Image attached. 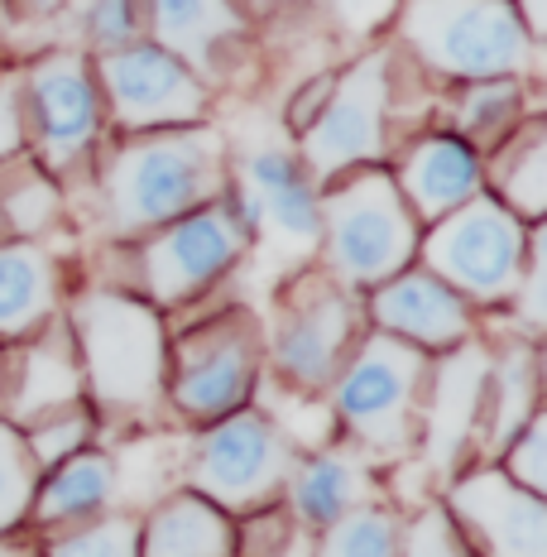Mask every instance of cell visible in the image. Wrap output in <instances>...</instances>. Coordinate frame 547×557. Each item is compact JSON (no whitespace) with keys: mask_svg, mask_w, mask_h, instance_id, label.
I'll return each mask as SVG.
<instances>
[{"mask_svg":"<svg viewBox=\"0 0 547 557\" xmlns=\"http://www.w3.org/2000/svg\"><path fill=\"white\" fill-rule=\"evenodd\" d=\"M107 240H135L231 197V139L212 121L125 135L97 173Z\"/></svg>","mask_w":547,"mask_h":557,"instance_id":"1","label":"cell"},{"mask_svg":"<svg viewBox=\"0 0 547 557\" xmlns=\"http://www.w3.org/2000/svg\"><path fill=\"white\" fill-rule=\"evenodd\" d=\"M63 322L73 332L83 389L97 423H139L164 404L169 332L154 304L121 284L67 288Z\"/></svg>","mask_w":547,"mask_h":557,"instance_id":"2","label":"cell"},{"mask_svg":"<svg viewBox=\"0 0 547 557\" xmlns=\"http://www.w3.org/2000/svg\"><path fill=\"white\" fill-rule=\"evenodd\" d=\"M433 356L370 327L336 370L327 389L332 428L365 461H403L418 451L423 423V385Z\"/></svg>","mask_w":547,"mask_h":557,"instance_id":"3","label":"cell"},{"mask_svg":"<svg viewBox=\"0 0 547 557\" xmlns=\"http://www.w3.org/2000/svg\"><path fill=\"white\" fill-rule=\"evenodd\" d=\"M394 20L403 53L447 83L543 73V39L523 29L514 0H399Z\"/></svg>","mask_w":547,"mask_h":557,"instance_id":"4","label":"cell"},{"mask_svg":"<svg viewBox=\"0 0 547 557\" xmlns=\"http://www.w3.org/2000/svg\"><path fill=\"white\" fill-rule=\"evenodd\" d=\"M418 216L403 202L389 164H360L322 183L318 264L351 294H370L418 260Z\"/></svg>","mask_w":547,"mask_h":557,"instance_id":"5","label":"cell"},{"mask_svg":"<svg viewBox=\"0 0 547 557\" xmlns=\"http://www.w3.org/2000/svg\"><path fill=\"white\" fill-rule=\"evenodd\" d=\"M365 332V298L336 284L322 264H308L274 288V312L264 322V366L288 394L318 399L332 389L336 370Z\"/></svg>","mask_w":547,"mask_h":557,"instance_id":"6","label":"cell"},{"mask_svg":"<svg viewBox=\"0 0 547 557\" xmlns=\"http://www.w3.org/2000/svg\"><path fill=\"white\" fill-rule=\"evenodd\" d=\"M264 375V318L246 304H226L169 342L164 399L192 428L254 404Z\"/></svg>","mask_w":547,"mask_h":557,"instance_id":"7","label":"cell"},{"mask_svg":"<svg viewBox=\"0 0 547 557\" xmlns=\"http://www.w3.org/2000/svg\"><path fill=\"white\" fill-rule=\"evenodd\" d=\"M538 231L543 226L519 222L490 193H475L465 207L423 226L418 264L437 274L447 288H457L471 308H505L519 288L523 260H529Z\"/></svg>","mask_w":547,"mask_h":557,"instance_id":"8","label":"cell"},{"mask_svg":"<svg viewBox=\"0 0 547 557\" xmlns=\"http://www.w3.org/2000/svg\"><path fill=\"white\" fill-rule=\"evenodd\" d=\"M121 246L130 255V270L139 278V298L164 312L197 304L207 288H216L246 260L254 236L246 216H240L236 197H216V202L197 207L178 222L149 231V236L121 240Z\"/></svg>","mask_w":547,"mask_h":557,"instance_id":"9","label":"cell"},{"mask_svg":"<svg viewBox=\"0 0 547 557\" xmlns=\"http://www.w3.org/2000/svg\"><path fill=\"white\" fill-rule=\"evenodd\" d=\"M294 461L298 447L274 423V413L246 404V409L197 428L188 457H183V485L202 500H212L216 509H226L231 519H240L284 495Z\"/></svg>","mask_w":547,"mask_h":557,"instance_id":"10","label":"cell"},{"mask_svg":"<svg viewBox=\"0 0 547 557\" xmlns=\"http://www.w3.org/2000/svg\"><path fill=\"white\" fill-rule=\"evenodd\" d=\"M29 154L63 188L87 159H97L107 135V101H101L91 58L77 49H49L20 73Z\"/></svg>","mask_w":547,"mask_h":557,"instance_id":"11","label":"cell"},{"mask_svg":"<svg viewBox=\"0 0 547 557\" xmlns=\"http://www.w3.org/2000/svg\"><path fill=\"white\" fill-rule=\"evenodd\" d=\"M394 49H370L341 67L332 83V97L298 135V159L312 173V183H332L336 173L360 164H384L389 154V101H394Z\"/></svg>","mask_w":547,"mask_h":557,"instance_id":"12","label":"cell"},{"mask_svg":"<svg viewBox=\"0 0 547 557\" xmlns=\"http://www.w3.org/2000/svg\"><path fill=\"white\" fill-rule=\"evenodd\" d=\"M231 197L246 216L254 246H274L288 264L318 260L322 240V188L302 169L294 145H250L240 164H231Z\"/></svg>","mask_w":547,"mask_h":557,"instance_id":"13","label":"cell"},{"mask_svg":"<svg viewBox=\"0 0 547 557\" xmlns=\"http://www.w3.org/2000/svg\"><path fill=\"white\" fill-rule=\"evenodd\" d=\"M91 73H97L101 101H107V125H115L121 135L197 125L207 121V107H212V87L183 58L149 39L121 53L91 58Z\"/></svg>","mask_w":547,"mask_h":557,"instance_id":"14","label":"cell"},{"mask_svg":"<svg viewBox=\"0 0 547 557\" xmlns=\"http://www.w3.org/2000/svg\"><path fill=\"white\" fill-rule=\"evenodd\" d=\"M442 509L475 557H547V495L523 491L495 461L451 475Z\"/></svg>","mask_w":547,"mask_h":557,"instance_id":"15","label":"cell"},{"mask_svg":"<svg viewBox=\"0 0 547 557\" xmlns=\"http://www.w3.org/2000/svg\"><path fill=\"white\" fill-rule=\"evenodd\" d=\"M485 389H490V346L461 342L433 356L423 385V423H418V451L437 481L465 471L471 447L485 433Z\"/></svg>","mask_w":547,"mask_h":557,"instance_id":"16","label":"cell"},{"mask_svg":"<svg viewBox=\"0 0 547 557\" xmlns=\"http://www.w3.org/2000/svg\"><path fill=\"white\" fill-rule=\"evenodd\" d=\"M360 298H365L370 327L384 336H399V342H409L427 356H442L475 336L471 304H465L457 288L442 284L437 274H427L418 260Z\"/></svg>","mask_w":547,"mask_h":557,"instance_id":"17","label":"cell"},{"mask_svg":"<svg viewBox=\"0 0 547 557\" xmlns=\"http://www.w3.org/2000/svg\"><path fill=\"white\" fill-rule=\"evenodd\" d=\"M83 361H77L73 332H67L63 312L29 332L25 342H5V394H0V418L15 428L34 418L83 404Z\"/></svg>","mask_w":547,"mask_h":557,"instance_id":"18","label":"cell"},{"mask_svg":"<svg viewBox=\"0 0 547 557\" xmlns=\"http://www.w3.org/2000/svg\"><path fill=\"white\" fill-rule=\"evenodd\" d=\"M284 509L298 529L322 533L336 519H346L360 505L380 500V475L375 461H365L346 443H322L312 451H298L294 471L284 481Z\"/></svg>","mask_w":547,"mask_h":557,"instance_id":"19","label":"cell"},{"mask_svg":"<svg viewBox=\"0 0 547 557\" xmlns=\"http://www.w3.org/2000/svg\"><path fill=\"white\" fill-rule=\"evenodd\" d=\"M389 173L399 183L409 212L418 216V226H433L447 212L465 207L475 193H485V154H475L451 131H433L413 139Z\"/></svg>","mask_w":547,"mask_h":557,"instance_id":"20","label":"cell"},{"mask_svg":"<svg viewBox=\"0 0 547 557\" xmlns=\"http://www.w3.org/2000/svg\"><path fill=\"white\" fill-rule=\"evenodd\" d=\"M145 29L149 44L183 58L212 87L221 53L240 39L246 15L236 0H145Z\"/></svg>","mask_w":547,"mask_h":557,"instance_id":"21","label":"cell"},{"mask_svg":"<svg viewBox=\"0 0 547 557\" xmlns=\"http://www.w3.org/2000/svg\"><path fill=\"white\" fill-rule=\"evenodd\" d=\"M67 274L43 240H5L0 246V342H25L63 312Z\"/></svg>","mask_w":547,"mask_h":557,"instance_id":"22","label":"cell"},{"mask_svg":"<svg viewBox=\"0 0 547 557\" xmlns=\"http://www.w3.org/2000/svg\"><path fill=\"white\" fill-rule=\"evenodd\" d=\"M115 495H121V467H115V457L101 447H87L39 475L25 524H34L39 533L87 524L97 515H111Z\"/></svg>","mask_w":547,"mask_h":557,"instance_id":"23","label":"cell"},{"mask_svg":"<svg viewBox=\"0 0 547 557\" xmlns=\"http://www.w3.org/2000/svg\"><path fill=\"white\" fill-rule=\"evenodd\" d=\"M139 557H236V519L183 485L139 519Z\"/></svg>","mask_w":547,"mask_h":557,"instance_id":"24","label":"cell"},{"mask_svg":"<svg viewBox=\"0 0 547 557\" xmlns=\"http://www.w3.org/2000/svg\"><path fill=\"white\" fill-rule=\"evenodd\" d=\"M485 193L505 202L519 222L543 226L547 212V125L543 115L519 121L499 145L485 154Z\"/></svg>","mask_w":547,"mask_h":557,"instance_id":"25","label":"cell"},{"mask_svg":"<svg viewBox=\"0 0 547 557\" xmlns=\"http://www.w3.org/2000/svg\"><path fill=\"white\" fill-rule=\"evenodd\" d=\"M543 380H538V342L529 336H509L505 346H490V389H485V433L481 447L499 457L505 443L529 423L533 413H543L538 404Z\"/></svg>","mask_w":547,"mask_h":557,"instance_id":"26","label":"cell"},{"mask_svg":"<svg viewBox=\"0 0 547 557\" xmlns=\"http://www.w3.org/2000/svg\"><path fill=\"white\" fill-rule=\"evenodd\" d=\"M538 83L523 77H481V83H457L451 97V135L465 139L475 154H490L519 121H529V97Z\"/></svg>","mask_w":547,"mask_h":557,"instance_id":"27","label":"cell"},{"mask_svg":"<svg viewBox=\"0 0 547 557\" xmlns=\"http://www.w3.org/2000/svg\"><path fill=\"white\" fill-rule=\"evenodd\" d=\"M67 202L53 173L34 164V154H15L0 164V246L5 240H43L58 231Z\"/></svg>","mask_w":547,"mask_h":557,"instance_id":"28","label":"cell"},{"mask_svg":"<svg viewBox=\"0 0 547 557\" xmlns=\"http://www.w3.org/2000/svg\"><path fill=\"white\" fill-rule=\"evenodd\" d=\"M67 25H73L67 49L87 58H107L149 39L145 0H67Z\"/></svg>","mask_w":547,"mask_h":557,"instance_id":"29","label":"cell"},{"mask_svg":"<svg viewBox=\"0 0 547 557\" xmlns=\"http://www.w3.org/2000/svg\"><path fill=\"white\" fill-rule=\"evenodd\" d=\"M399 539H403V519L375 500L322 529L312 557H399Z\"/></svg>","mask_w":547,"mask_h":557,"instance_id":"30","label":"cell"},{"mask_svg":"<svg viewBox=\"0 0 547 557\" xmlns=\"http://www.w3.org/2000/svg\"><path fill=\"white\" fill-rule=\"evenodd\" d=\"M97 413H91V404H67V409H53V413H43V418H34V423L20 428V437H25V451H29V461L43 471H53L58 461H67V457H77V451H87L91 447V437H97Z\"/></svg>","mask_w":547,"mask_h":557,"instance_id":"31","label":"cell"},{"mask_svg":"<svg viewBox=\"0 0 547 557\" xmlns=\"http://www.w3.org/2000/svg\"><path fill=\"white\" fill-rule=\"evenodd\" d=\"M43 557H139V519L97 515L87 524L58 529L43 543Z\"/></svg>","mask_w":547,"mask_h":557,"instance_id":"32","label":"cell"},{"mask_svg":"<svg viewBox=\"0 0 547 557\" xmlns=\"http://www.w3.org/2000/svg\"><path fill=\"white\" fill-rule=\"evenodd\" d=\"M34 485H39V467L29 461L25 437H20L15 423L0 418V539L29 519Z\"/></svg>","mask_w":547,"mask_h":557,"instance_id":"33","label":"cell"},{"mask_svg":"<svg viewBox=\"0 0 547 557\" xmlns=\"http://www.w3.org/2000/svg\"><path fill=\"white\" fill-rule=\"evenodd\" d=\"M495 467L505 471L509 481H519L523 491L547 495V413H533L529 423L509 437Z\"/></svg>","mask_w":547,"mask_h":557,"instance_id":"34","label":"cell"},{"mask_svg":"<svg viewBox=\"0 0 547 557\" xmlns=\"http://www.w3.org/2000/svg\"><path fill=\"white\" fill-rule=\"evenodd\" d=\"M399 557H475V553L461 543V533L447 519V509H442V505H423L413 519H403Z\"/></svg>","mask_w":547,"mask_h":557,"instance_id":"35","label":"cell"},{"mask_svg":"<svg viewBox=\"0 0 547 557\" xmlns=\"http://www.w3.org/2000/svg\"><path fill=\"white\" fill-rule=\"evenodd\" d=\"M509 318H519V327L529 342H538L543 322H547V308H543V231L533 236L529 246V260H523V274H519V288L514 298H509Z\"/></svg>","mask_w":547,"mask_h":557,"instance_id":"36","label":"cell"},{"mask_svg":"<svg viewBox=\"0 0 547 557\" xmlns=\"http://www.w3.org/2000/svg\"><path fill=\"white\" fill-rule=\"evenodd\" d=\"M15 154H29V135H25V101H20V77L0 83V164Z\"/></svg>","mask_w":547,"mask_h":557,"instance_id":"37","label":"cell"},{"mask_svg":"<svg viewBox=\"0 0 547 557\" xmlns=\"http://www.w3.org/2000/svg\"><path fill=\"white\" fill-rule=\"evenodd\" d=\"M394 10H399V0H332V15L351 34H375L394 20Z\"/></svg>","mask_w":547,"mask_h":557,"instance_id":"38","label":"cell"},{"mask_svg":"<svg viewBox=\"0 0 547 557\" xmlns=\"http://www.w3.org/2000/svg\"><path fill=\"white\" fill-rule=\"evenodd\" d=\"M0 557H43V539H39V529H10L5 539H0Z\"/></svg>","mask_w":547,"mask_h":557,"instance_id":"39","label":"cell"},{"mask_svg":"<svg viewBox=\"0 0 547 557\" xmlns=\"http://www.w3.org/2000/svg\"><path fill=\"white\" fill-rule=\"evenodd\" d=\"M514 10L523 20V29H529L533 39H543V29H547V5L543 0H514Z\"/></svg>","mask_w":547,"mask_h":557,"instance_id":"40","label":"cell"},{"mask_svg":"<svg viewBox=\"0 0 547 557\" xmlns=\"http://www.w3.org/2000/svg\"><path fill=\"white\" fill-rule=\"evenodd\" d=\"M10 5L25 15H53V10H67V0H10Z\"/></svg>","mask_w":547,"mask_h":557,"instance_id":"41","label":"cell"},{"mask_svg":"<svg viewBox=\"0 0 547 557\" xmlns=\"http://www.w3.org/2000/svg\"><path fill=\"white\" fill-rule=\"evenodd\" d=\"M246 5L254 15H270V10H284V5H294V0H246Z\"/></svg>","mask_w":547,"mask_h":557,"instance_id":"42","label":"cell"},{"mask_svg":"<svg viewBox=\"0 0 547 557\" xmlns=\"http://www.w3.org/2000/svg\"><path fill=\"white\" fill-rule=\"evenodd\" d=\"M0 394H5V342H0Z\"/></svg>","mask_w":547,"mask_h":557,"instance_id":"43","label":"cell"},{"mask_svg":"<svg viewBox=\"0 0 547 557\" xmlns=\"http://www.w3.org/2000/svg\"><path fill=\"white\" fill-rule=\"evenodd\" d=\"M5 10H10V0H0V20H5Z\"/></svg>","mask_w":547,"mask_h":557,"instance_id":"44","label":"cell"}]
</instances>
